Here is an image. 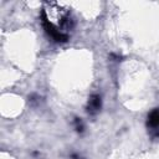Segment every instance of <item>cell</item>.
Segmentation results:
<instances>
[{
  "label": "cell",
  "mask_w": 159,
  "mask_h": 159,
  "mask_svg": "<svg viewBox=\"0 0 159 159\" xmlns=\"http://www.w3.org/2000/svg\"><path fill=\"white\" fill-rule=\"evenodd\" d=\"M41 22H42V26H43L45 31H46V32H47L55 41H57V42H66V41L68 40L67 34H65V32L57 30V29L50 22V20L47 19L45 11L41 12Z\"/></svg>",
  "instance_id": "cell-1"
},
{
  "label": "cell",
  "mask_w": 159,
  "mask_h": 159,
  "mask_svg": "<svg viewBox=\"0 0 159 159\" xmlns=\"http://www.w3.org/2000/svg\"><path fill=\"white\" fill-rule=\"evenodd\" d=\"M101 106H102V101H101V97L98 94H93L89 97L88 99V104H87V111L89 114H96L99 109H101Z\"/></svg>",
  "instance_id": "cell-3"
},
{
  "label": "cell",
  "mask_w": 159,
  "mask_h": 159,
  "mask_svg": "<svg viewBox=\"0 0 159 159\" xmlns=\"http://www.w3.org/2000/svg\"><path fill=\"white\" fill-rule=\"evenodd\" d=\"M147 124L152 130H155V135H159V130H158V128H159V108L150 112V114L148 116Z\"/></svg>",
  "instance_id": "cell-2"
},
{
  "label": "cell",
  "mask_w": 159,
  "mask_h": 159,
  "mask_svg": "<svg viewBox=\"0 0 159 159\" xmlns=\"http://www.w3.org/2000/svg\"><path fill=\"white\" fill-rule=\"evenodd\" d=\"M75 128L77 132H83V123L80 118H75Z\"/></svg>",
  "instance_id": "cell-4"
}]
</instances>
